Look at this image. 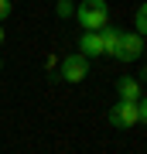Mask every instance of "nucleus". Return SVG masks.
I'll return each instance as SVG.
<instances>
[{
  "mask_svg": "<svg viewBox=\"0 0 147 154\" xmlns=\"http://www.w3.org/2000/svg\"><path fill=\"white\" fill-rule=\"evenodd\" d=\"M75 21L82 31H99L109 24V4L106 0H82L75 7Z\"/></svg>",
  "mask_w": 147,
  "mask_h": 154,
  "instance_id": "f03ea898",
  "label": "nucleus"
},
{
  "mask_svg": "<svg viewBox=\"0 0 147 154\" xmlns=\"http://www.w3.org/2000/svg\"><path fill=\"white\" fill-rule=\"evenodd\" d=\"M116 96H120L123 103H137V99H144L140 75H123V79H116Z\"/></svg>",
  "mask_w": 147,
  "mask_h": 154,
  "instance_id": "39448f33",
  "label": "nucleus"
},
{
  "mask_svg": "<svg viewBox=\"0 0 147 154\" xmlns=\"http://www.w3.org/2000/svg\"><path fill=\"white\" fill-rule=\"evenodd\" d=\"M79 55H86V58H99V55H103L99 31H82V38H79Z\"/></svg>",
  "mask_w": 147,
  "mask_h": 154,
  "instance_id": "423d86ee",
  "label": "nucleus"
},
{
  "mask_svg": "<svg viewBox=\"0 0 147 154\" xmlns=\"http://www.w3.org/2000/svg\"><path fill=\"white\" fill-rule=\"evenodd\" d=\"M120 28H99V41H103V55H116V45H120Z\"/></svg>",
  "mask_w": 147,
  "mask_h": 154,
  "instance_id": "0eeeda50",
  "label": "nucleus"
},
{
  "mask_svg": "<svg viewBox=\"0 0 147 154\" xmlns=\"http://www.w3.org/2000/svg\"><path fill=\"white\" fill-rule=\"evenodd\" d=\"M4 38H7V34H4V24H0V45H4Z\"/></svg>",
  "mask_w": 147,
  "mask_h": 154,
  "instance_id": "9b49d317",
  "label": "nucleus"
},
{
  "mask_svg": "<svg viewBox=\"0 0 147 154\" xmlns=\"http://www.w3.org/2000/svg\"><path fill=\"white\" fill-rule=\"evenodd\" d=\"M144 31H147V7L140 4L137 14H133V34H144Z\"/></svg>",
  "mask_w": 147,
  "mask_h": 154,
  "instance_id": "6e6552de",
  "label": "nucleus"
},
{
  "mask_svg": "<svg viewBox=\"0 0 147 154\" xmlns=\"http://www.w3.org/2000/svg\"><path fill=\"white\" fill-rule=\"evenodd\" d=\"M58 17H72V0H58Z\"/></svg>",
  "mask_w": 147,
  "mask_h": 154,
  "instance_id": "1a4fd4ad",
  "label": "nucleus"
},
{
  "mask_svg": "<svg viewBox=\"0 0 147 154\" xmlns=\"http://www.w3.org/2000/svg\"><path fill=\"white\" fill-rule=\"evenodd\" d=\"M144 55V34H133V31H123L120 34V45H116V55L120 62H140Z\"/></svg>",
  "mask_w": 147,
  "mask_h": 154,
  "instance_id": "7ed1b4c3",
  "label": "nucleus"
},
{
  "mask_svg": "<svg viewBox=\"0 0 147 154\" xmlns=\"http://www.w3.org/2000/svg\"><path fill=\"white\" fill-rule=\"evenodd\" d=\"M0 69H4V62H0Z\"/></svg>",
  "mask_w": 147,
  "mask_h": 154,
  "instance_id": "f8f14e48",
  "label": "nucleus"
},
{
  "mask_svg": "<svg viewBox=\"0 0 147 154\" xmlns=\"http://www.w3.org/2000/svg\"><path fill=\"white\" fill-rule=\"evenodd\" d=\"M11 11H14L11 0H0V21H7V17H11Z\"/></svg>",
  "mask_w": 147,
  "mask_h": 154,
  "instance_id": "9d476101",
  "label": "nucleus"
},
{
  "mask_svg": "<svg viewBox=\"0 0 147 154\" xmlns=\"http://www.w3.org/2000/svg\"><path fill=\"white\" fill-rule=\"evenodd\" d=\"M109 127H116V130H130V127L144 123L147 120V103L144 99H137V103H123V99H116V106H109Z\"/></svg>",
  "mask_w": 147,
  "mask_h": 154,
  "instance_id": "f257e3e1",
  "label": "nucleus"
},
{
  "mask_svg": "<svg viewBox=\"0 0 147 154\" xmlns=\"http://www.w3.org/2000/svg\"><path fill=\"white\" fill-rule=\"evenodd\" d=\"M86 75H89V58L86 55L72 51V55L62 58V79H65V82H82Z\"/></svg>",
  "mask_w": 147,
  "mask_h": 154,
  "instance_id": "20e7f679",
  "label": "nucleus"
}]
</instances>
